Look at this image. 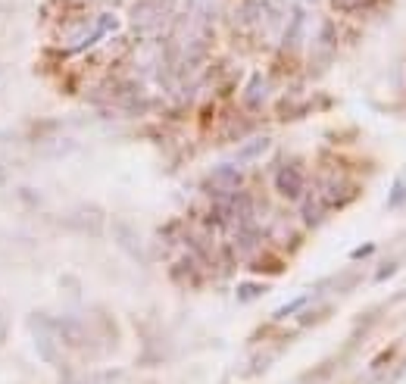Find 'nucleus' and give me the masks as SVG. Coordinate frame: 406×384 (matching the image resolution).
Here are the masks:
<instances>
[{
  "label": "nucleus",
  "instance_id": "obj_12",
  "mask_svg": "<svg viewBox=\"0 0 406 384\" xmlns=\"http://www.w3.org/2000/svg\"><path fill=\"white\" fill-rule=\"evenodd\" d=\"M369 253H375V244H363V247H356L353 250V259H363V256H369Z\"/></svg>",
  "mask_w": 406,
  "mask_h": 384
},
{
  "label": "nucleus",
  "instance_id": "obj_4",
  "mask_svg": "<svg viewBox=\"0 0 406 384\" xmlns=\"http://www.w3.org/2000/svg\"><path fill=\"white\" fill-rule=\"evenodd\" d=\"M303 25H306V10H303V3H297L291 10V22L284 28V47H297L300 38H303Z\"/></svg>",
  "mask_w": 406,
  "mask_h": 384
},
{
  "label": "nucleus",
  "instance_id": "obj_1",
  "mask_svg": "<svg viewBox=\"0 0 406 384\" xmlns=\"http://www.w3.org/2000/svg\"><path fill=\"white\" fill-rule=\"evenodd\" d=\"M275 188H278V194H281L284 200H291V203H297L300 197H303V175H300V169L294 166V162H291V166L278 169Z\"/></svg>",
  "mask_w": 406,
  "mask_h": 384
},
{
  "label": "nucleus",
  "instance_id": "obj_5",
  "mask_svg": "<svg viewBox=\"0 0 406 384\" xmlns=\"http://www.w3.org/2000/svg\"><path fill=\"white\" fill-rule=\"evenodd\" d=\"M269 138H253V141H247V144H244V147L241 150H237V153H235V162H253V160H259V156H263L266 153V150H269Z\"/></svg>",
  "mask_w": 406,
  "mask_h": 384
},
{
  "label": "nucleus",
  "instance_id": "obj_6",
  "mask_svg": "<svg viewBox=\"0 0 406 384\" xmlns=\"http://www.w3.org/2000/svg\"><path fill=\"white\" fill-rule=\"evenodd\" d=\"M266 97V78L263 75H253L250 85H247V91H244V100H247V107H259Z\"/></svg>",
  "mask_w": 406,
  "mask_h": 384
},
{
  "label": "nucleus",
  "instance_id": "obj_13",
  "mask_svg": "<svg viewBox=\"0 0 406 384\" xmlns=\"http://www.w3.org/2000/svg\"><path fill=\"white\" fill-rule=\"evenodd\" d=\"M3 85H7V75H3V69H0V88H3Z\"/></svg>",
  "mask_w": 406,
  "mask_h": 384
},
{
  "label": "nucleus",
  "instance_id": "obj_7",
  "mask_svg": "<svg viewBox=\"0 0 406 384\" xmlns=\"http://www.w3.org/2000/svg\"><path fill=\"white\" fill-rule=\"evenodd\" d=\"M322 203H325V200L312 197V200H306V203H303V209H300V213H303V222L310 225V228H312V225L322 222Z\"/></svg>",
  "mask_w": 406,
  "mask_h": 384
},
{
  "label": "nucleus",
  "instance_id": "obj_9",
  "mask_svg": "<svg viewBox=\"0 0 406 384\" xmlns=\"http://www.w3.org/2000/svg\"><path fill=\"white\" fill-rule=\"evenodd\" d=\"M306 303H310V297H297V300H291V303H288V306H281V310H275V319H288V316H294V312H300Z\"/></svg>",
  "mask_w": 406,
  "mask_h": 384
},
{
  "label": "nucleus",
  "instance_id": "obj_8",
  "mask_svg": "<svg viewBox=\"0 0 406 384\" xmlns=\"http://www.w3.org/2000/svg\"><path fill=\"white\" fill-rule=\"evenodd\" d=\"M266 294V284H241L237 288V300L241 303H250V300H257V297Z\"/></svg>",
  "mask_w": 406,
  "mask_h": 384
},
{
  "label": "nucleus",
  "instance_id": "obj_2",
  "mask_svg": "<svg viewBox=\"0 0 406 384\" xmlns=\"http://www.w3.org/2000/svg\"><path fill=\"white\" fill-rule=\"evenodd\" d=\"M116 28H119V19H116L113 13H103V16H97L94 28H91V32H88V34H85V38L78 41V44H75V50H88V47H94L97 41H103L109 32H116Z\"/></svg>",
  "mask_w": 406,
  "mask_h": 384
},
{
  "label": "nucleus",
  "instance_id": "obj_10",
  "mask_svg": "<svg viewBox=\"0 0 406 384\" xmlns=\"http://www.w3.org/2000/svg\"><path fill=\"white\" fill-rule=\"evenodd\" d=\"M403 200H406V184L397 182L391 188V206H403Z\"/></svg>",
  "mask_w": 406,
  "mask_h": 384
},
{
  "label": "nucleus",
  "instance_id": "obj_11",
  "mask_svg": "<svg viewBox=\"0 0 406 384\" xmlns=\"http://www.w3.org/2000/svg\"><path fill=\"white\" fill-rule=\"evenodd\" d=\"M394 272H397V259H387V263L381 266L378 272H375V281H387V278H391Z\"/></svg>",
  "mask_w": 406,
  "mask_h": 384
},
{
  "label": "nucleus",
  "instance_id": "obj_3",
  "mask_svg": "<svg viewBox=\"0 0 406 384\" xmlns=\"http://www.w3.org/2000/svg\"><path fill=\"white\" fill-rule=\"evenodd\" d=\"M213 188L219 191V194H235L237 188H241V172H237L235 166H222L213 172Z\"/></svg>",
  "mask_w": 406,
  "mask_h": 384
}]
</instances>
